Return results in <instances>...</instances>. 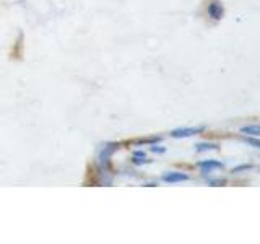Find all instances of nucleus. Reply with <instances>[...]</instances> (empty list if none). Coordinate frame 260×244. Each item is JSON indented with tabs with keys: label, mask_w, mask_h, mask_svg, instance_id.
Returning <instances> with one entry per match:
<instances>
[{
	"label": "nucleus",
	"mask_w": 260,
	"mask_h": 244,
	"mask_svg": "<svg viewBox=\"0 0 260 244\" xmlns=\"http://www.w3.org/2000/svg\"><path fill=\"white\" fill-rule=\"evenodd\" d=\"M162 181L169 182V184H176V182H184L189 181V174L181 173V171H168V173L162 174Z\"/></svg>",
	"instance_id": "20e7f679"
},
{
	"label": "nucleus",
	"mask_w": 260,
	"mask_h": 244,
	"mask_svg": "<svg viewBox=\"0 0 260 244\" xmlns=\"http://www.w3.org/2000/svg\"><path fill=\"white\" fill-rule=\"evenodd\" d=\"M151 151H154V153H165V151H166V148H165V146H156V145H151Z\"/></svg>",
	"instance_id": "f8f14e48"
},
{
	"label": "nucleus",
	"mask_w": 260,
	"mask_h": 244,
	"mask_svg": "<svg viewBox=\"0 0 260 244\" xmlns=\"http://www.w3.org/2000/svg\"><path fill=\"white\" fill-rule=\"evenodd\" d=\"M207 12H208L210 18L215 20V21H219L224 16V8H223V4L219 2V0H210Z\"/></svg>",
	"instance_id": "7ed1b4c3"
},
{
	"label": "nucleus",
	"mask_w": 260,
	"mask_h": 244,
	"mask_svg": "<svg viewBox=\"0 0 260 244\" xmlns=\"http://www.w3.org/2000/svg\"><path fill=\"white\" fill-rule=\"evenodd\" d=\"M119 150V143H108L104 145L103 148L100 150V155H98V163L104 171H109L111 168V158L112 155Z\"/></svg>",
	"instance_id": "f257e3e1"
},
{
	"label": "nucleus",
	"mask_w": 260,
	"mask_h": 244,
	"mask_svg": "<svg viewBox=\"0 0 260 244\" xmlns=\"http://www.w3.org/2000/svg\"><path fill=\"white\" fill-rule=\"evenodd\" d=\"M219 150L218 143H211V142H200L195 145V151L197 153H203V151H216Z\"/></svg>",
	"instance_id": "423d86ee"
},
{
	"label": "nucleus",
	"mask_w": 260,
	"mask_h": 244,
	"mask_svg": "<svg viewBox=\"0 0 260 244\" xmlns=\"http://www.w3.org/2000/svg\"><path fill=\"white\" fill-rule=\"evenodd\" d=\"M241 134L242 135H250V137H260V126H246L241 129Z\"/></svg>",
	"instance_id": "6e6552de"
},
{
	"label": "nucleus",
	"mask_w": 260,
	"mask_h": 244,
	"mask_svg": "<svg viewBox=\"0 0 260 244\" xmlns=\"http://www.w3.org/2000/svg\"><path fill=\"white\" fill-rule=\"evenodd\" d=\"M197 166L202 169V173L203 174H210L211 171H215V169H223L224 165L221 161H218V160H203V161H199L197 163Z\"/></svg>",
	"instance_id": "39448f33"
},
{
	"label": "nucleus",
	"mask_w": 260,
	"mask_h": 244,
	"mask_svg": "<svg viewBox=\"0 0 260 244\" xmlns=\"http://www.w3.org/2000/svg\"><path fill=\"white\" fill-rule=\"evenodd\" d=\"M151 160H148V157H146V153L145 151H135L134 153V157H132V163L134 165H148Z\"/></svg>",
	"instance_id": "0eeeda50"
},
{
	"label": "nucleus",
	"mask_w": 260,
	"mask_h": 244,
	"mask_svg": "<svg viewBox=\"0 0 260 244\" xmlns=\"http://www.w3.org/2000/svg\"><path fill=\"white\" fill-rule=\"evenodd\" d=\"M254 166L252 165H241V166H236L234 169H233V173L236 174V173H241V171H249V169H252Z\"/></svg>",
	"instance_id": "9d476101"
},
{
	"label": "nucleus",
	"mask_w": 260,
	"mask_h": 244,
	"mask_svg": "<svg viewBox=\"0 0 260 244\" xmlns=\"http://www.w3.org/2000/svg\"><path fill=\"white\" fill-rule=\"evenodd\" d=\"M242 142H246L250 146L260 148V137H250V135H242Z\"/></svg>",
	"instance_id": "1a4fd4ad"
},
{
	"label": "nucleus",
	"mask_w": 260,
	"mask_h": 244,
	"mask_svg": "<svg viewBox=\"0 0 260 244\" xmlns=\"http://www.w3.org/2000/svg\"><path fill=\"white\" fill-rule=\"evenodd\" d=\"M208 182L211 186H223V184H226L224 179H208Z\"/></svg>",
	"instance_id": "9b49d317"
},
{
	"label": "nucleus",
	"mask_w": 260,
	"mask_h": 244,
	"mask_svg": "<svg viewBox=\"0 0 260 244\" xmlns=\"http://www.w3.org/2000/svg\"><path fill=\"white\" fill-rule=\"evenodd\" d=\"M202 132H205V126H199V127H181V129H174L171 132V137L174 138H189L193 135H199Z\"/></svg>",
	"instance_id": "f03ea898"
}]
</instances>
